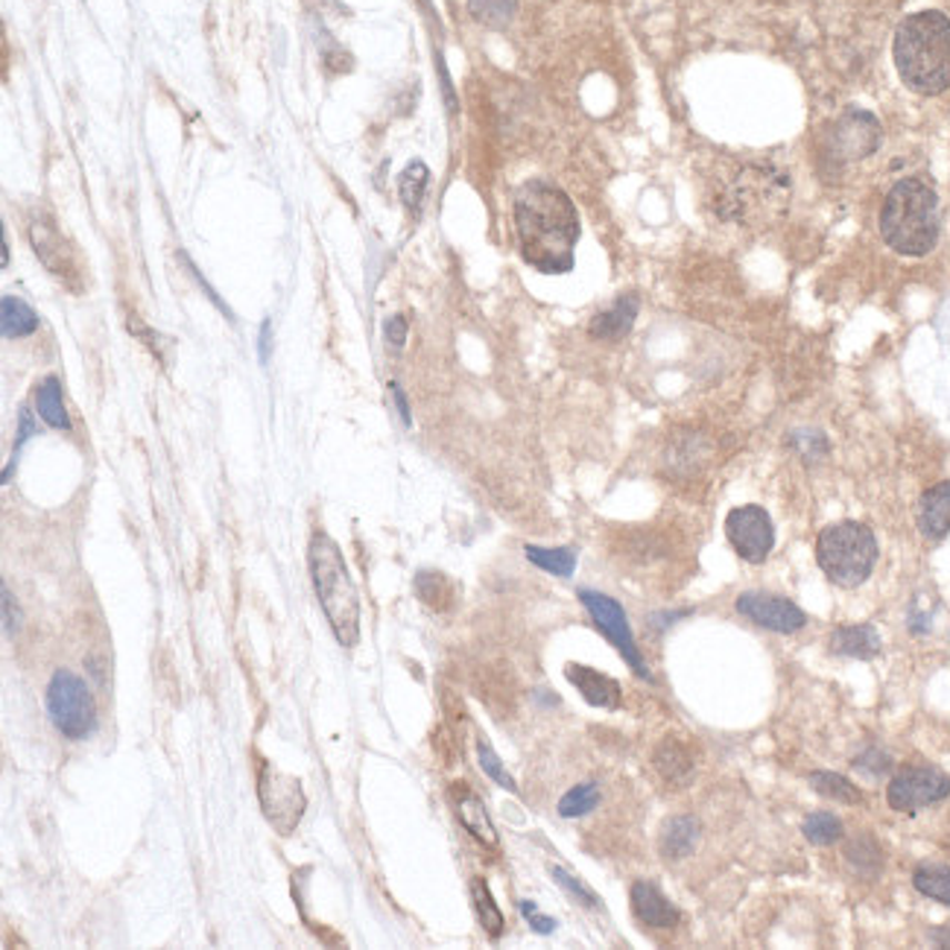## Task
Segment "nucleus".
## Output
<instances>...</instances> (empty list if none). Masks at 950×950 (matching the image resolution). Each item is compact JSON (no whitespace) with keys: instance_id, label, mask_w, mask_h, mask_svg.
<instances>
[{"instance_id":"f257e3e1","label":"nucleus","mask_w":950,"mask_h":950,"mask_svg":"<svg viewBox=\"0 0 950 950\" xmlns=\"http://www.w3.org/2000/svg\"><path fill=\"white\" fill-rule=\"evenodd\" d=\"M515 229L521 255L544 275L574 270V249L579 243V216L574 202L556 184L533 179L515 196Z\"/></svg>"},{"instance_id":"f03ea898","label":"nucleus","mask_w":950,"mask_h":950,"mask_svg":"<svg viewBox=\"0 0 950 950\" xmlns=\"http://www.w3.org/2000/svg\"><path fill=\"white\" fill-rule=\"evenodd\" d=\"M895 68L916 94L936 97L950 89V18L924 9L903 18L892 44Z\"/></svg>"},{"instance_id":"7ed1b4c3","label":"nucleus","mask_w":950,"mask_h":950,"mask_svg":"<svg viewBox=\"0 0 950 950\" xmlns=\"http://www.w3.org/2000/svg\"><path fill=\"white\" fill-rule=\"evenodd\" d=\"M939 229H942L939 196L924 179H901L887 193L880 211V234L898 255H927L939 243Z\"/></svg>"},{"instance_id":"20e7f679","label":"nucleus","mask_w":950,"mask_h":950,"mask_svg":"<svg viewBox=\"0 0 950 950\" xmlns=\"http://www.w3.org/2000/svg\"><path fill=\"white\" fill-rule=\"evenodd\" d=\"M313 592L325 612L334 638L343 647H354L360 640V594L348 567H345L340 544L327 533H313L307 547Z\"/></svg>"},{"instance_id":"39448f33","label":"nucleus","mask_w":950,"mask_h":950,"mask_svg":"<svg viewBox=\"0 0 950 950\" xmlns=\"http://www.w3.org/2000/svg\"><path fill=\"white\" fill-rule=\"evenodd\" d=\"M816 562L839 588H857L871 576L878 562V538L866 524L839 521L822 529L816 542Z\"/></svg>"},{"instance_id":"423d86ee","label":"nucleus","mask_w":950,"mask_h":950,"mask_svg":"<svg viewBox=\"0 0 950 950\" xmlns=\"http://www.w3.org/2000/svg\"><path fill=\"white\" fill-rule=\"evenodd\" d=\"M44 708L64 740H89L97 731V705L85 679L71 670H57L44 694Z\"/></svg>"},{"instance_id":"0eeeda50","label":"nucleus","mask_w":950,"mask_h":950,"mask_svg":"<svg viewBox=\"0 0 950 950\" xmlns=\"http://www.w3.org/2000/svg\"><path fill=\"white\" fill-rule=\"evenodd\" d=\"M257 801H261L266 822L281 837H290V833L296 831L304 810H307L302 784L293 775H284L275 767H270L266 760H261V772H257Z\"/></svg>"},{"instance_id":"6e6552de","label":"nucleus","mask_w":950,"mask_h":950,"mask_svg":"<svg viewBox=\"0 0 950 950\" xmlns=\"http://www.w3.org/2000/svg\"><path fill=\"white\" fill-rule=\"evenodd\" d=\"M579 603L585 606V612H588V617L594 620V626L606 635L608 644H615L617 653L624 655L626 664L631 667V673H635L638 679H647V681L653 679V676H649L647 661H644V655H640L638 644H635V635H631L629 617H626L624 606H620L615 597H608V594H599V592H588V588L579 592Z\"/></svg>"},{"instance_id":"1a4fd4ad","label":"nucleus","mask_w":950,"mask_h":950,"mask_svg":"<svg viewBox=\"0 0 950 950\" xmlns=\"http://www.w3.org/2000/svg\"><path fill=\"white\" fill-rule=\"evenodd\" d=\"M950 796V775L933 767H903L892 775L887 801L898 813H919Z\"/></svg>"},{"instance_id":"9d476101","label":"nucleus","mask_w":950,"mask_h":950,"mask_svg":"<svg viewBox=\"0 0 950 950\" xmlns=\"http://www.w3.org/2000/svg\"><path fill=\"white\" fill-rule=\"evenodd\" d=\"M726 535L735 553L749 565H764L775 547V527L764 506H737L728 512Z\"/></svg>"},{"instance_id":"9b49d317","label":"nucleus","mask_w":950,"mask_h":950,"mask_svg":"<svg viewBox=\"0 0 950 950\" xmlns=\"http://www.w3.org/2000/svg\"><path fill=\"white\" fill-rule=\"evenodd\" d=\"M737 612L742 617H749L751 624H758L760 629L778 631V635H792V631L805 629L807 624V615L792 599L767 592L740 594L737 597Z\"/></svg>"},{"instance_id":"f8f14e48","label":"nucleus","mask_w":950,"mask_h":950,"mask_svg":"<svg viewBox=\"0 0 950 950\" xmlns=\"http://www.w3.org/2000/svg\"><path fill=\"white\" fill-rule=\"evenodd\" d=\"M880 123L869 112H848L837 120L831 132V155L839 161L866 159L878 150Z\"/></svg>"},{"instance_id":"ddd939ff","label":"nucleus","mask_w":950,"mask_h":950,"mask_svg":"<svg viewBox=\"0 0 950 950\" xmlns=\"http://www.w3.org/2000/svg\"><path fill=\"white\" fill-rule=\"evenodd\" d=\"M30 240L36 255L41 257V264L48 266L57 279H73L77 275V264H73V252L68 246V240L59 234L57 223L48 216H39L30 223Z\"/></svg>"},{"instance_id":"4468645a","label":"nucleus","mask_w":950,"mask_h":950,"mask_svg":"<svg viewBox=\"0 0 950 950\" xmlns=\"http://www.w3.org/2000/svg\"><path fill=\"white\" fill-rule=\"evenodd\" d=\"M631 912L638 916L640 924L653 927V930H670L679 924L681 912L679 907L661 892V889L649 883V880H638L629 892Z\"/></svg>"},{"instance_id":"2eb2a0df","label":"nucleus","mask_w":950,"mask_h":950,"mask_svg":"<svg viewBox=\"0 0 950 950\" xmlns=\"http://www.w3.org/2000/svg\"><path fill=\"white\" fill-rule=\"evenodd\" d=\"M565 676L567 681L583 694L585 703L594 705V708H608V711H615V708H620V703H624V690H620V685H617L612 676H606V673L594 670V667H585V664H567Z\"/></svg>"},{"instance_id":"dca6fc26","label":"nucleus","mask_w":950,"mask_h":950,"mask_svg":"<svg viewBox=\"0 0 950 950\" xmlns=\"http://www.w3.org/2000/svg\"><path fill=\"white\" fill-rule=\"evenodd\" d=\"M451 801H454L456 816H459V822H463L465 831L472 833L477 842H483V846L497 848L495 825H492V819H488L486 805L479 801L477 792H474L468 784H454V787H451Z\"/></svg>"},{"instance_id":"f3484780","label":"nucleus","mask_w":950,"mask_h":950,"mask_svg":"<svg viewBox=\"0 0 950 950\" xmlns=\"http://www.w3.org/2000/svg\"><path fill=\"white\" fill-rule=\"evenodd\" d=\"M919 529L930 542H939L950 533V479L936 483L921 495Z\"/></svg>"},{"instance_id":"a211bd4d","label":"nucleus","mask_w":950,"mask_h":950,"mask_svg":"<svg viewBox=\"0 0 950 950\" xmlns=\"http://www.w3.org/2000/svg\"><path fill=\"white\" fill-rule=\"evenodd\" d=\"M653 764L664 781L673 784V787H685V784L694 781V755H690V749H687L681 740H676V737H667V740L658 742Z\"/></svg>"},{"instance_id":"6ab92c4d","label":"nucleus","mask_w":950,"mask_h":950,"mask_svg":"<svg viewBox=\"0 0 950 950\" xmlns=\"http://www.w3.org/2000/svg\"><path fill=\"white\" fill-rule=\"evenodd\" d=\"M638 296H620L608 311L597 313L588 325L594 340H606V343H617L631 331L635 320H638Z\"/></svg>"},{"instance_id":"aec40b11","label":"nucleus","mask_w":950,"mask_h":950,"mask_svg":"<svg viewBox=\"0 0 950 950\" xmlns=\"http://www.w3.org/2000/svg\"><path fill=\"white\" fill-rule=\"evenodd\" d=\"M831 653L842 655V658H878L883 644H880V635L875 626H839L831 635Z\"/></svg>"},{"instance_id":"412c9836","label":"nucleus","mask_w":950,"mask_h":950,"mask_svg":"<svg viewBox=\"0 0 950 950\" xmlns=\"http://www.w3.org/2000/svg\"><path fill=\"white\" fill-rule=\"evenodd\" d=\"M699 833L703 828L694 816H673L661 828V855L667 860H685L699 846Z\"/></svg>"},{"instance_id":"4be33fe9","label":"nucleus","mask_w":950,"mask_h":950,"mask_svg":"<svg viewBox=\"0 0 950 950\" xmlns=\"http://www.w3.org/2000/svg\"><path fill=\"white\" fill-rule=\"evenodd\" d=\"M36 410H39L41 422L53 427V431H71V416L64 407L62 381L57 375H48L36 390Z\"/></svg>"},{"instance_id":"5701e85b","label":"nucleus","mask_w":950,"mask_h":950,"mask_svg":"<svg viewBox=\"0 0 950 950\" xmlns=\"http://www.w3.org/2000/svg\"><path fill=\"white\" fill-rule=\"evenodd\" d=\"M0 327H3L7 340H21V336H30L39 331V313L32 311L24 299L3 296V302H0Z\"/></svg>"},{"instance_id":"b1692460","label":"nucleus","mask_w":950,"mask_h":950,"mask_svg":"<svg viewBox=\"0 0 950 950\" xmlns=\"http://www.w3.org/2000/svg\"><path fill=\"white\" fill-rule=\"evenodd\" d=\"M472 903H474V912H477L479 927L486 930L488 939H501L506 927L504 912H501L495 895H492V889H488V883L483 878L472 880Z\"/></svg>"},{"instance_id":"393cba45","label":"nucleus","mask_w":950,"mask_h":950,"mask_svg":"<svg viewBox=\"0 0 950 950\" xmlns=\"http://www.w3.org/2000/svg\"><path fill=\"white\" fill-rule=\"evenodd\" d=\"M416 594L418 599H422L424 606L433 608V612H447V608L454 606L456 592L454 585H451V579L442 574H436V570H418L416 574Z\"/></svg>"},{"instance_id":"a878e982","label":"nucleus","mask_w":950,"mask_h":950,"mask_svg":"<svg viewBox=\"0 0 950 950\" xmlns=\"http://www.w3.org/2000/svg\"><path fill=\"white\" fill-rule=\"evenodd\" d=\"M807 781H810V787H813L819 796L839 801V805H860L862 801L860 787L848 781L846 775L831 772V769H819V772H810V778H807Z\"/></svg>"},{"instance_id":"bb28decb","label":"nucleus","mask_w":950,"mask_h":950,"mask_svg":"<svg viewBox=\"0 0 950 950\" xmlns=\"http://www.w3.org/2000/svg\"><path fill=\"white\" fill-rule=\"evenodd\" d=\"M524 556H527L535 567H542V570H547V574L553 576H562V579L574 576L576 570V553L570 550V547H535V544H527V547H524Z\"/></svg>"},{"instance_id":"cd10ccee","label":"nucleus","mask_w":950,"mask_h":950,"mask_svg":"<svg viewBox=\"0 0 950 950\" xmlns=\"http://www.w3.org/2000/svg\"><path fill=\"white\" fill-rule=\"evenodd\" d=\"M846 860L860 878H875L880 866H883V851H880L878 839L866 833V837H857L855 842H848Z\"/></svg>"},{"instance_id":"c85d7f7f","label":"nucleus","mask_w":950,"mask_h":950,"mask_svg":"<svg viewBox=\"0 0 950 950\" xmlns=\"http://www.w3.org/2000/svg\"><path fill=\"white\" fill-rule=\"evenodd\" d=\"M912 887L919 889L924 898H933V901L950 907V866H939V862L919 866L912 875Z\"/></svg>"},{"instance_id":"c756f323","label":"nucleus","mask_w":950,"mask_h":950,"mask_svg":"<svg viewBox=\"0 0 950 950\" xmlns=\"http://www.w3.org/2000/svg\"><path fill=\"white\" fill-rule=\"evenodd\" d=\"M599 799H603V792H599L597 784L594 781L576 784V787H570V790L559 799V816L562 819H583V816L597 810Z\"/></svg>"},{"instance_id":"7c9ffc66","label":"nucleus","mask_w":950,"mask_h":950,"mask_svg":"<svg viewBox=\"0 0 950 950\" xmlns=\"http://www.w3.org/2000/svg\"><path fill=\"white\" fill-rule=\"evenodd\" d=\"M468 9L477 24L488 30H506L518 12V0H468Z\"/></svg>"},{"instance_id":"2f4dec72","label":"nucleus","mask_w":950,"mask_h":950,"mask_svg":"<svg viewBox=\"0 0 950 950\" xmlns=\"http://www.w3.org/2000/svg\"><path fill=\"white\" fill-rule=\"evenodd\" d=\"M427 182H431V170L424 168L422 161H410L407 168H404V173L398 176L401 200H404V205H407L413 214H418V209H422Z\"/></svg>"},{"instance_id":"473e14b6","label":"nucleus","mask_w":950,"mask_h":950,"mask_svg":"<svg viewBox=\"0 0 950 950\" xmlns=\"http://www.w3.org/2000/svg\"><path fill=\"white\" fill-rule=\"evenodd\" d=\"M801 831L813 846H833L842 839V822L833 813H810L801 825Z\"/></svg>"},{"instance_id":"72a5a7b5","label":"nucleus","mask_w":950,"mask_h":950,"mask_svg":"<svg viewBox=\"0 0 950 950\" xmlns=\"http://www.w3.org/2000/svg\"><path fill=\"white\" fill-rule=\"evenodd\" d=\"M477 760H479V767H483V772H486L488 778L497 784V787H504L506 792H518V784H515V778L506 772L504 760L497 758V751L492 749L486 740L477 742Z\"/></svg>"},{"instance_id":"f704fd0d","label":"nucleus","mask_w":950,"mask_h":950,"mask_svg":"<svg viewBox=\"0 0 950 950\" xmlns=\"http://www.w3.org/2000/svg\"><path fill=\"white\" fill-rule=\"evenodd\" d=\"M550 878L559 883L562 889H565L570 898H576V901L583 903V907H588V910H597L599 907V898L592 892V889L585 887L583 880H576L570 871H565L562 866H550Z\"/></svg>"},{"instance_id":"c9c22d12","label":"nucleus","mask_w":950,"mask_h":950,"mask_svg":"<svg viewBox=\"0 0 950 950\" xmlns=\"http://www.w3.org/2000/svg\"><path fill=\"white\" fill-rule=\"evenodd\" d=\"M36 436V422H32V413L30 407H21L18 410V433H16V445H12V459L7 463V468H3V486H7L9 479H12V468H16L18 463V451L27 445V442Z\"/></svg>"},{"instance_id":"e433bc0d","label":"nucleus","mask_w":950,"mask_h":950,"mask_svg":"<svg viewBox=\"0 0 950 950\" xmlns=\"http://www.w3.org/2000/svg\"><path fill=\"white\" fill-rule=\"evenodd\" d=\"M855 769H862L866 775L880 778V775H887L889 769H892V758H889L883 749H866L860 758L855 760Z\"/></svg>"},{"instance_id":"4c0bfd02","label":"nucleus","mask_w":950,"mask_h":950,"mask_svg":"<svg viewBox=\"0 0 950 950\" xmlns=\"http://www.w3.org/2000/svg\"><path fill=\"white\" fill-rule=\"evenodd\" d=\"M0 597H3V631H7L9 638H16L18 631H21V606H18V599L12 597V592H9V585L3 583V588H0Z\"/></svg>"},{"instance_id":"58836bf2","label":"nucleus","mask_w":950,"mask_h":950,"mask_svg":"<svg viewBox=\"0 0 950 950\" xmlns=\"http://www.w3.org/2000/svg\"><path fill=\"white\" fill-rule=\"evenodd\" d=\"M518 910H521V916H524V921H527L529 930H533L535 936H550L553 930L559 927L556 924V919H547V916H542L533 901H521Z\"/></svg>"},{"instance_id":"ea45409f","label":"nucleus","mask_w":950,"mask_h":950,"mask_svg":"<svg viewBox=\"0 0 950 950\" xmlns=\"http://www.w3.org/2000/svg\"><path fill=\"white\" fill-rule=\"evenodd\" d=\"M182 261H184V266H188V272H191L193 279H196V284H200V287H202V290H205V296H209V299H211V302H214V307H216V311H220V313H225V316H229V320H232V322H234L232 311H229V304H225V302H223V299L216 296V290H214V287H211L209 281L202 279V272H200V270H196V266H193V264H191V257H188V255H182Z\"/></svg>"},{"instance_id":"a19ab883","label":"nucleus","mask_w":950,"mask_h":950,"mask_svg":"<svg viewBox=\"0 0 950 950\" xmlns=\"http://www.w3.org/2000/svg\"><path fill=\"white\" fill-rule=\"evenodd\" d=\"M386 343L395 348V352H401L404 348V343H407V320L404 316H392V320H386Z\"/></svg>"},{"instance_id":"79ce46f5","label":"nucleus","mask_w":950,"mask_h":950,"mask_svg":"<svg viewBox=\"0 0 950 950\" xmlns=\"http://www.w3.org/2000/svg\"><path fill=\"white\" fill-rule=\"evenodd\" d=\"M392 398H395V407H398L401 413V422H404V427H410L413 424V416H410V404H407V395H404V390H401L398 384H390Z\"/></svg>"},{"instance_id":"37998d69","label":"nucleus","mask_w":950,"mask_h":950,"mask_svg":"<svg viewBox=\"0 0 950 950\" xmlns=\"http://www.w3.org/2000/svg\"><path fill=\"white\" fill-rule=\"evenodd\" d=\"M270 334H272V322L266 320L264 325H261V340H257V348H261V363H266V360H270Z\"/></svg>"},{"instance_id":"c03bdc74","label":"nucleus","mask_w":950,"mask_h":950,"mask_svg":"<svg viewBox=\"0 0 950 950\" xmlns=\"http://www.w3.org/2000/svg\"><path fill=\"white\" fill-rule=\"evenodd\" d=\"M930 942L939 944V948H950V924L930 930Z\"/></svg>"},{"instance_id":"a18cd8bd","label":"nucleus","mask_w":950,"mask_h":950,"mask_svg":"<svg viewBox=\"0 0 950 950\" xmlns=\"http://www.w3.org/2000/svg\"><path fill=\"white\" fill-rule=\"evenodd\" d=\"M0 264L9 266V240H7V232H3V257H0Z\"/></svg>"}]
</instances>
